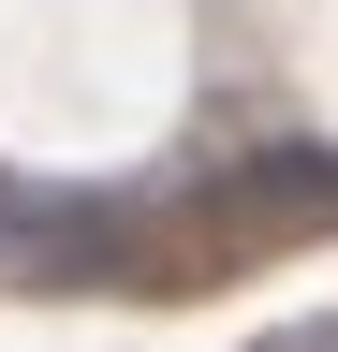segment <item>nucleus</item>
Instances as JSON below:
<instances>
[{
	"mask_svg": "<svg viewBox=\"0 0 338 352\" xmlns=\"http://www.w3.org/2000/svg\"><path fill=\"white\" fill-rule=\"evenodd\" d=\"M0 206H15V191H0Z\"/></svg>",
	"mask_w": 338,
	"mask_h": 352,
	"instance_id": "obj_3",
	"label": "nucleus"
},
{
	"mask_svg": "<svg viewBox=\"0 0 338 352\" xmlns=\"http://www.w3.org/2000/svg\"><path fill=\"white\" fill-rule=\"evenodd\" d=\"M191 235H206V279L265 264V250H324L338 235V147H250L235 176L191 191Z\"/></svg>",
	"mask_w": 338,
	"mask_h": 352,
	"instance_id": "obj_1",
	"label": "nucleus"
},
{
	"mask_svg": "<svg viewBox=\"0 0 338 352\" xmlns=\"http://www.w3.org/2000/svg\"><path fill=\"white\" fill-rule=\"evenodd\" d=\"M250 352H338V323H279V338H250Z\"/></svg>",
	"mask_w": 338,
	"mask_h": 352,
	"instance_id": "obj_2",
	"label": "nucleus"
}]
</instances>
